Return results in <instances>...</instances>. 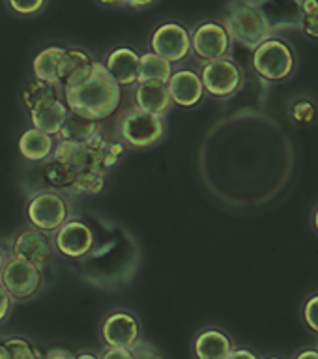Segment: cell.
<instances>
[{"label":"cell","mask_w":318,"mask_h":359,"mask_svg":"<svg viewBox=\"0 0 318 359\" xmlns=\"http://www.w3.org/2000/svg\"><path fill=\"white\" fill-rule=\"evenodd\" d=\"M303 322L307 324L309 330L318 333V294L309 297L303 305Z\"/></svg>","instance_id":"31"},{"label":"cell","mask_w":318,"mask_h":359,"mask_svg":"<svg viewBox=\"0 0 318 359\" xmlns=\"http://www.w3.org/2000/svg\"><path fill=\"white\" fill-rule=\"evenodd\" d=\"M139 60L140 55L137 50L129 47H117L105 56L103 66L107 72L111 73V77L117 81L120 88L126 86H135L137 77H139Z\"/></svg>","instance_id":"15"},{"label":"cell","mask_w":318,"mask_h":359,"mask_svg":"<svg viewBox=\"0 0 318 359\" xmlns=\"http://www.w3.org/2000/svg\"><path fill=\"white\" fill-rule=\"evenodd\" d=\"M296 359H318V350H303L298 353Z\"/></svg>","instance_id":"38"},{"label":"cell","mask_w":318,"mask_h":359,"mask_svg":"<svg viewBox=\"0 0 318 359\" xmlns=\"http://www.w3.org/2000/svg\"><path fill=\"white\" fill-rule=\"evenodd\" d=\"M11 307H13V299H11L6 286L0 280V322H4L8 318V314L11 313Z\"/></svg>","instance_id":"34"},{"label":"cell","mask_w":318,"mask_h":359,"mask_svg":"<svg viewBox=\"0 0 318 359\" xmlns=\"http://www.w3.org/2000/svg\"><path fill=\"white\" fill-rule=\"evenodd\" d=\"M294 66V53L281 39H264L263 43L253 49V67L264 81H285L292 75Z\"/></svg>","instance_id":"6"},{"label":"cell","mask_w":318,"mask_h":359,"mask_svg":"<svg viewBox=\"0 0 318 359\" xmlns=\"http://www.w3.org/2000/svg\"><path fill=\"white\" fill-rule=\"evenodd\" d=\"M75 178H77V170L56 157L51 156L49 159L39 163V180H44V189L69 193Z\"/></svg>","instance_id":"20"},{"label":"cell","mask_w":318,"mask_h":359,"mask_svg":"<svg viewBox=\"0 0 318 359\" xmlns=\"http://www.w3.org/2000/svg\"><path fill=\"white\" fill-rule=\"evenodd\" d=\"M227 359H260L255 352L247 348H232V352L227 355Z\"/></svg>","instance_id":"36"},{"label":"cell","mask_w":318,"mask_h":359,"mask_svg":"<svg viewBox=\"0 0 318 359\" xmlns=\"http://www.w3.org/2000/svg\"><path fill=\"white\" fill-rule=\"evenodd\" d=\"M133 101L135 107L140 111L163 118L173 107L167 84L163 83H137L133 90Z\"/></svg>","instance_id":"17"},{"label":"cell","mask_w":318,"mask_h":359,"mask_svg":"<svg viewBox=\"0 0 318 359\" xmlns=\"http://www.w3.org/2000/svg\"><path fill=\"white\" fill-rule=\"evenodd\" d=\"M232 348L234 344L230 337L216 327L201 331L193 341V353L197 359H227Z\"/></svg>","instance_id":"19"},{"label":"cell","mask_w":318,"mask_h":359,"mask_svg":"<svg viewBox=\"0 0 318 359\" xmlns=\"http://www.w3.org/2000/svg\"><path fill=\"white\" fill-rule=\"evenodd\" d=\"M41 359H44V358H41Z\"/></svg>","instance_id":"45"},{"label":"cell","mask_w":318,"mask_h":359,"mask_svg":"<svg viewBox=\"0 0 318 359\" xmlns=\"http://www.w3.org/2000/svg\"><path fill=\"white\" fill-rule=\"evenodd\" d=\"M199 75H201L204 92L219 100L234 94L241 84L240 67L236 66L234 60H230L229 56L204 62Z\"/></svg>","instance_id":"8"},{"label":"cell","mask_w":318,"mask_h":359,"mask_svg":"<svg viewBox=\"0 0 318 359\" xmlns=\"http://www.w3.org/2000/svg\"><path fill=\"white\" fill-rule=\"evenodd\" d=\"M19 151L30 163H41L49 159L55 151V137L44 133L36 128L27 129L19 137Z\"/></svg>","instance_id":"21"},{"label":"cell","mask_w":318,"mask_h":359,"mask_svg":"<svg viewBox=\"0 0 318 359\" xmlns=\"http://www.w3.org/2000/svg\"><path fill=\"white\" fill-rule=\"evenodd\" d=\"M94 58L86 50L64 47V55L58 64V83L62 84V88L81 83L84 77H88L94 67Z\"/></svg>","instance_id":"18"},{"label":"cell","mask_w":318,"mask_h":359,"mask_svg":"<svg viewBox=\"0 0 318 359\" xmlns=\"http://www.w3.org/2000/svg\"><path fill=\"white\" fill-rule=\"evenodd\" d=\"M168 94L173 100V105L182 109H191L199 105L204 97V86H202L201 75L193 69H178L173 72L167 83Z\"/></svg>","instance_id":"14"},{"label":"cell","mask_w":318,"mask_h":359,"mask_svg":"<svg viewBox=\"0 0 318 359\" xmlns=\"http://www.w3.org/2000/svg\"><path fill=\"white\" fill-rule=\"evenodd\" d=\"M53 238L49 234H45L41 230L28 226V229L21 230L19 234L11 240L10 245V257L21 258L27 262L38 266V268L45 269L53 260Z\"/></svg>","instance_id":"9"},{"label":"cell","mask_w":318,"mask_h":359,"mask_svg":"<svg viewBox=\"0 0 318 359\" xmlns=\"http://www.w3.org/2000/svg\"><path fill=\"white\" fill-rule=\"evenodd\" d=\"M98 133H101V122L69 111L66 116V122L62 126L60 133L56 135V137H58V140H77V142H86V140L94 139Z\"/></svg>","instance_id":"22"},{"label":"cell","mask_w":318,"mask_h":359,"mask_svg":"<svg viewBox=\"0 0 318 359\" xmlns=\"http://www.w3.org/2000/svg\"><path fill=\"white\" fill-rule=\"evenodd\" d=\"M49 100H64V88L60 83H51V81L34 77L22 88V103L27 107V111Z\"/></svg>","instance_id":"23"},{"label":"cell","mask_w":318,"mask_h":359,"mask_svg":"<svg viewBox=\"0 0 318 359\" xmlns=\"http://www.w3.org/2000/svg\"><path fill=\"white\" fill-rule=\"evenodd\" d=\"M62 55H64V47H58V45L41 50L32 62L34 77L58 83V64H60Z\"/></svg>","instance_id":"25"},{"label":"cell","mask_w":318,"mask_h":359,"mask_svg":"<svg viewBox=\"0 0 318 359\" xmlns=\"http://www.w3.org/2000/svg\"><path fill=\"white\" fill-rule=\"evenodd\" d=\"M100 359H133V353L129 348H114L107 346L103 352L98 355Z\"/></svg>","instance_id":"33"},{"label":"cell","mask_w":318,"mask_h":359,"mask_svg":"<svg viewBox=\"0 0 318 359\" xmlns=\"http://www.w3.org/2000/svg\"><path fill=\"white\" fill-rule=\"evenodd\" d=\"M313 221H314V229H317V232H318V210H317V212H314V219H313Z\"/></svg>","instance_id":"43"},{"label":"cell","mask_w":318,"mask_h":359,"mask_svg":"<svg viewBox=\"0 0 318 359\" xmlns=\"http://www.w3.org/2000/svg\"><path fill=\"white\" fill-rule=\"evenodd\" d=\"M0 280L13 302H25L36 296L44 285V269L21 258L8 257Z\"/></svg>","instance_id":"7"},{"label":"cell","mask_w":318,"mask_h":359,"mask_svg":"<svg viewBox=\"0 0 318 359\" xmlns=\"http://www.w3.org/2000/svg\"><path fill=\"white\" fill-rule=\"evenodd\" d=\"M230 43L232 39L227 28L219 22H202L191 34V50L204 62L229 55Z\"/></svg>","instance_id":"12"},{"label":"cell","mask_w":318,"mask_h":359,"mask_svg":"<svg viewBox=\"0 0 318 359\" xmlns=\"http://www.w3.org/2000/svg\"><path fill=\"white\" fill-rule=\"evenodd\" d=\"M223 27L227 28L230 39H234L236 43L244 45L247 49L258 47L264 39H268L270 34L266 15L257 6L247 4V2H240L230 8Z\"/></svg>","instance_id":"4"},{"label":"cell","mask_w":318,"mask_h":359,"mask_svg":"<svg viewBox=\"0 0 318 359\" xmlns=\"http://www.w3.org/2000/svg\"><path fill=\"white\" fill-rule=\"evenodd\" d=\"M2 344L8 350L10 359H41L44 353L39 352L36 344L25 339V337H8L2 341Z\"/></svg>","instance_id":"27"},{"label":"cell","mask_w":318,"mask_h":359,"mask_svg":"<svg viewBox=\"0 0 318 359\" xmlns=\"http://www.w3.org/2000/svg\"><path fill=\"white\" fill-rule=\"evenodd\" d=\"M122 97V88L107 72L103 62H94L88 77L81 83L64 86V101L69 111L92 120H105L117 111Z\"/></svg>","instance_id":"1"},{"label":"cell","mask_w":318,"mask_h":359,"mask_svg":"<svg viewBox=\"0 0 318 359\" xmlns=\"http://www.w3.org/2000/svg\"><path fill=\"white\" fill-rule=\"evenodd\" d=\"M0 359H10V355H8V350H6V346L0 342Z\"/></svg>","instance_id":"42"},{"label":"cell","mask_w":318,"mask_h":359,"mask_svg":"<svg viewBox=\"0 0 318 359\" xmlns=\"http://www.w3.org/2000/svg\"><path fill=\"white\" fill-rule=\"evenodd\" d=\"M118 135L131 148H137V150L152 148L165 135V120L163 116L150 114L133 107L124 112V116L120 118Z\"/></svg>","instance_id":"5"},{"label":"cell","mask_w":318,"mask_h":359,"mask_svg":"<svg viewBox=\"0 0 318 359\" xmlns=\"http://www.w3.org/2000/svg\"><path fill=\"white\" fill-rule=\"evenodd\" d=\"M25 213L30 226L53 234L72 217V204L62 191L41 189L28 198Z\"/></svg>","instance_id":"3"},{"label":"cell","mask_w":318,"mask_h":359,"mask_svg":"<svg viewBox=\"0 0 318 359\" xmlns=\"http://www.w3.org/2000/svg\"><path fill=\"white\" fill-rule=\"evenodd\" d=\"M124 156V144L107 140L101 133L86 142L77 140H58L55 144L53 157L72 165L77 172L83 170H98L107 174L118 159Z\"/></svg>","instance_id":"2"},{"label":"cell","mask_w":318,"mask_h":359,"mask_svg":"<svg viewBox=\"0 0 318 359\" xmlns=\"http://www.w3.org/2000/svg\"><path fill=\"white\" fill-rule=\"evenodd\" d=\"M152 53L163 56L171 64L185 60L191 53V34L178 22H163L150 39Z\"/></svg>","instance_id":"10"},{"label":"cell","mask_w":318,"mask_h":359,"mask_svg":"<svg viewBox=\"0 0 318 359\" xmlns=\"http://www.w3.org/2000/svg\"><path fill=\"white\" fill-rule=\"evenodd\" d=\"M156 2V0H126V4L131 6V8H137V10H140V8H148V6H152Z\"/></svg>","instance_id":"37"},{"label":"cell","mask_w":318,"mask_h":359,"mask_svg":"<svg viewBox=\"0 0 318 359\" xmlns=\"http://www.w3.org/2000/svg\"><path fill=\"white\" fill-rule=\"evenodd\" d=\"M268 359H283V358H275V355H274V358H268Z\"/></svg>","instance_id":"44"},{"label":"cell","mask_w":318,"mask_h":359,"mask_svg":"<svg viewBox=\"0 0 318 359\" xmlns=\"http://www.w3.org/2000/svg\"><path fill=\"white\" fill-rule=\"evenodd\" d=\"M100 333L105 346L131 348L140 339L139 320L128 311H114L101 322Z\"/></svg>","instance_id":"13"},{"label":"cell","mask_w":318,"mask_h":359,"mask_svg":"<svg viewBox=\"0 0 318 359\" xmlns=\"http://www.w3.org/2000/svg\"><path fill=\"white\" fill-rule=\"evenodd\" d=\"M291 116L296 123H302V126H307L317 118V109L309 100L296 101L291 109Z\"/></svg>","instance_id":"29"},{"label":"cell","mask_w":318,"mask_h":359,"mask_svg":"<svg viewBox=\"0 0 318 359\" xmlns=\"http://www.w3.org/2000/svg\"><path fill=\"white\" fill-rule=\"evenodd\" d=\"M107 174L98 170H83L77 172V178L73 182L69 193L73 195H98L105 189Z\"/></svg>","instance_id":"26"},{"label":"cell","mask_w":318,"mask_h":359,"mask_svg":"<svg viewBox=\"0 0 318 359\" xmlns=\"http://www.w3.org/2000/svg\"><path fill=\"white\" fill-rule=\"evenodd\" d=\"M173 64L156 53H145L139 60V77L137 83H163L167 84L173 75Z\"/></svg>","instance_id":"24"},{"label":"cell","mask_w":318,"mask_h":359,"mask_svg":"<svg viewBox=\"0 0 318 359\" xmlns=\"http://www.w3.org/2000/svg\"><path fill=\"white\" fill-rule=\"evenodd\" d=\"M98 2L103 6H124L126 4V0H98Z\"/></svg>","instance_id":"40"},{"label":"cell","mask_w":318,"mask_h":359,"mask_svg":"<svg viewBox=\"0 0 318 359\" xmlns=\"http://www.w3.org/2000/svg\"><path fill=\"white\" fill-rule=\"evenodd\" d=\"M129 350L133 353V359H163L161 353L157 352V348L152 346L150 342L140 341V339Z\"/></svg>","instance_id":"32"},{"label":"cell","mask_w":318,"mask_h":359,"mask_svg":"<svg viewBox=\"0 0 318 359\" xmlns=\"http://www.w3.org/2000/svg\"><path fill=\"white\" fill-rule=\"evenodd\" d=\"M303 32L318 39V0H303Z\"/></svg>","instance_id":"28"},{"label":"cell","mask_w":318,"mask_h":359,"mask_svg":"<svg viewBox=\"0 0 318 359\" xmlns=\"http://www.w3.org/2000/svg\"><path fill=\"white\" fill-rule=\"evenodd\" d=\"M44 359H75V353L66 348H51L49 352L44 353Z\"/></svg>","instance_id":"35"},{"label":"cell","mask_w":318,"mask_h":359,"mask_svg":"<svg viewBox=\"0 0 318 359\" xmlns=\"http://www.w3.org/2000/svg\"><path fill=\"white\" fill-rule=\"evenodd\" d=\"M67 112H69V109H67L66 101L49 100L30 109L28 118H30L32 128L39 129V131L51 135V137H56L60 133L64 122H66Z\"/></svg>","instance_id":"16"},{"label":"cell","mask_w":318,"mask_h":359,"mask_svg":"<svg viewBox=\"0 0 318 359\" xmlns=\"http://www.w3.org/2000/svg\"><path fill=\"white\" fill-rule=\"evenodd\" d=\"M75 359H100V358H98V355L92 352H81L75 355Z\"/></svg>","instance_id":"41"},{"label":"cell","mask_w":318,"mask_h":359,"mask_svg":"<svg viewBox=\"0 0 318 359\" xmlns=\"http://www.w3.org/2000/svg\"><path fill=\"white\" fill-rule=\"evenodd\" d=\"M8 257H10V255H8V252H6L4 247L0 245V273H2V269H4L6 260H8Z\"/></svg>","instance_id":"39"},{"label":"cell","mask_w":318,"mask_h":359,"mask_svg":"<svg viewBox=\"0 0 318 359\" xmlns=\"http://www.w3.org/2000/svg\"><path fill=\"white\" fill-rule=\"evenodd\" d=\"M47 0H8V6L17 15H36L45 8Z\"/></svg>","instance_id":"30"},{"label":"cell","mask_w":318,"mask_h":359,"mask_svg":"<svg viewBox=\"0 0 318 359\" xmlns=\"http://www.w3.org/2000/svg\"><path fill=\"white\" fill-rule=\"evenodd\" d=\"M53 247L62 257L77 258L86 257L94 247V232L88 224L79 219H67L60 229L53 232Z\"/></svg>","instance_id":"11"}]
</instances>
